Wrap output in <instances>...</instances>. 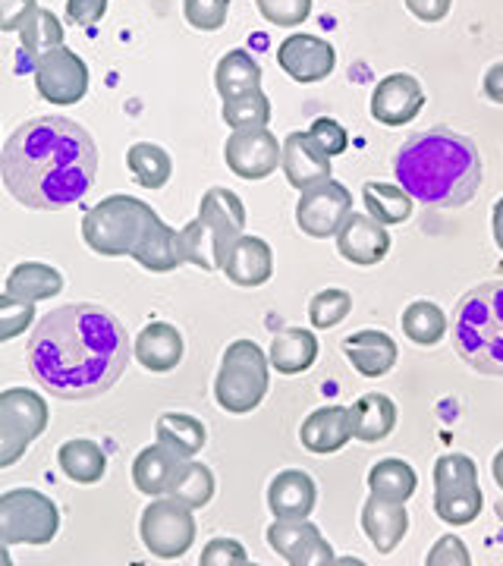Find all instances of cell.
<instances>
[{"label": "cell", "instance_id": "obj_1", "mask_svg": "<svg viewBox=\"0 0 503 566\" xmlns=\"http://www.w3.org/2000/svg\"><path fill=\"white\" fill-rule=\"evenodd\" d=\"M25 359L48 394L61 400H92L120 381L129 363V337L101 305H63L32 331Z\"/></svg>", "mask_w": 503, "mask_h": 566}, {"label": "cell", "instance_id": "obj_2", "mask_svg": "<svg viewBox=\"0 0 503 566\" xmlns=\"http://www.w3.org/2000/svg\"><path fill=\"white\" fill-rule=\"evenodd\" d=\"M98 174V148L80 123L32 117L0 148L7 192L35 211H57L88 196Z\"/></svg>", "mask_w": 503, "mask_h": 566}, {"label": "cell", "instance_id": "obj_3", "mask_svg": "<svg viewBox=\"0 0 503 566\" xmlns=\"http://www.w3.org/2000/svg\"><path fill=\"white\" fill-rule=\"evenodd\" d=\"M394 174L412 202L428 208H460L482 186L484 164L479 145L447 126H431L402 142Z\"/></svg>", "mask_w": 503, "mask_h": 566}, {"label": "cell", "instance_id": "obj_4", "mask_svg": "<svg viewBox=\"0 0 503 566\" xmlns=\"http://www.w3.org/2000/svg\"><path fill=\"white\" fill-rule=\"evenodd\" d=\"M453 346L475 371L503 375V281L472 286L453 312Z\"/></svg>", "mask_w": 503, "mask_h": 566}, {"label": "cell", "instance_id": "obj_5", "mask_svg": "<svg viewBox=\"0 0 503 566\" xmlns=\"http://www.w3.org/2000/svg\"><path fill=\"white\" fill-rule=\"evenodd\" d=\"M268 353L255 340H233L221 359L214 378V400L223 412L245 416L259 409L268 394Z\"/></svg>", "mask_w": 503, "mask_h": 566}, {"label": "cell", "instance_id": "obj_6", "mask_svg": "<svg viewBox=\"0 0 503 566\" xmlns=\"http://www.w3.org/2000/svg\"><path fill=\"white\" fill-rule=\"evenodd\" d=\"M151 208L133 196H107L104 202L85 211L82 218V240L92 252L117 259V255H133L139 243L145 223L151 221Z\"/></svg>", "mask_w": 503, "mask_h": 566}, {"label": "cell", "instance_id": "obj_7", "mask_svg": "<svg viewBox=\"0 0 503 566\" xmlns=\"http://www.w3.org/2000/svg\"><path fill=\"white\" fill-rule=\"evenodd\" d=\"M61 532V510L35 488L0 494V542L3 545H51Z\"/></svg>", "mask_w": 503, "mask_h": 566}, {"label": "cell", "instance_id": "obj_8", "mask_svg": "<svg viewBox=\"0 0 503 566\" xmlns=\"http://www.w3.org/2000/svg\"><path fill=\"white\" fill-rule=\"evenodd\" d=\"M479 465L465 453H443L434 463V513L447 526H469L482 513Z\"/></svg>", "mask_w": 503, "mask_h": 566}, {"label": "cell", "instance_id": "obj_9", "mask_svg": "<svg viewBox=\"0 0 503 566\" xmlns=\"http://www.w3.org/2000/svg\"><path fill=\"white\" fill-rule=\"evenodd\" d=\"M142 545L161 560H180L196 542V516L192 510L174 497H161L142 510Z\"/></svg>", "mask_w": 503, "mask_h": 566}, {"label": "cell", "instance_id": "obj_10", "mask_svg": "<svg viewBox=\"0 0 503 566\" xmlns=\"http://www.w3.org/2000/svg\"><path fill=\"white\" fill-rule=\"evenodd\" d=\"M353 214V196L340 180H324L312 189L302 192L300 205H296V223L305 237L315 240H327L337 237L343 221Z\"/></svg>", "mask_w": 503, "mask_h": 566}, {"label": "cell", "instance_id": "obj_11", "mask_svg": "<svg viewBox=\"0 0 503 566\" xmlns=\"http://www.w3.org/2000/svg\"><path fill=\"white\" fill-rule=\"evenodd\" d=\"M223 161L240 180H264L281 164V142L268 126L233 129L223 145Z\"/></svg>", "mask_w": 503, "mask_h": 566}, {"label": "cell", "instance_id": "obj_12", "mask_svg": "<svg viewBox=\"0 0 503 566\" xmlns=\"http://www.w3.org/2000/svg\"><path fill=\"white\" fill-rule=\"evenodd\" d=\"M35 88L44 102L76 104L88 92V66L76 51L57 48L35 61Z\"/></svg>", "mask_w": 503, "mask_h": 566}, {"label": "cell", "instance_id": "obj_13", "mask_svg": "<svg viewBox=\"0 0 503 566\" xmlns=\"http://www.w3.org/2000/svg\"><path fill=\"white\" fill-rule=\"evenodd\" d=\"M277 63L281 70L293 82L312 85V82L327 80L337 66V51L331 41L318 39V35H305L296 32L290 39L281 41L277 48Z\"/></svg>", "mask_w": 503, "mask_h": 566}, {"label": "cell", "instance_id": "obj_14", "mask_svg": "<svg viewBox=\"0 0 503 566\" xmlns=\"http://www.w3.org/2000/svg\"><path fill=\"white\" fill-rule=\"evenodd\" d=\"M268 545L290 566H324L334 560L322 528L312 526L308 520H274L268 528Z\"/></svg>", "mask_w": 503, "mask_h": 566}, {"label": "cell", "instance_id": "obj_15", "mask_svg": "<svg viewBox=\"0 0 503 566\" xmlns=\"http://www.w3.org/2000/svg\"><path fill=\"white\" fill-rule=\"evenodd\" d=\"M199 221L208 227V233L214 240V262L221 268L227 252H230V245L240 240L242 227H245V208H242L240 196L233 189L211 186L201 196Z\"/></svg>", "mask_w": 503, "mask_h": 566}, {"label": "cell", "instance_id": "obj_16", "mask_svg": "<svg viewBox=\"0 0 503 566\" xmlns=\"http://www.w3.org/2000/svg\"><path fill=\"white\" fill-rule=\"evenodd\" d=\"M425 107L422 82L409 73H390L384 76L371 92V117L381 126H406L419 117Z\"/></svg>", "mask_w": 503, "mask_h": 566}, {"label": "cell", "instance_id": "obj_17", "mask_svg": "<svg viewBox=\"0 0 503 566\" xmlns=\"http://www.w3.org/2000/svg\"><path fill=\"white\" fill-rule=\"evenodd\" d=\"M337 252L346 262L359 264V268H371L387 259L390 252V233L387 227L378 223L371 214H349L343 227L337 230Z\"/></svg>", "mask_w": 503, "mask_h": 566}, {"label": "cell", "instance_id": "obj_18", "mask_svg": "<svg viewBox=\"0 0 503 566\" xmlns=\"http://www.w3.org/2000/svg\"><path fill=\"white\" fill-rule=\"evenodd\" d=\"M283 177L293 189H312L318 182L331 180V158L322 151V145L308 133H290L281 145Z\"/></svg>", "mask_w": 503, "mask_h": 566}, {"label": "cell", "instance_id": "obj_19", "mask_svg": "<svg viewBox=\"0 0 503 566\" xmlns=\"http://www.w3.org/2000/svg\"><path fill=\"white\" fill-rule=\"evenodd\" d=\"M315 504L318 488L302 469H283L268 485V510L274 513V520H308Z\"/></svg>", "mask_w": 503, "mask_h": 566}, {"label": "cell", "instance_id": "obj_20", "mask_svg": "<svg viewBox=\"0 0 503 566\" xmlns=\"http://www.w3.org/2000/svg\"><path fill=\"white\" fill-rule=\"evenodd\" d=\"M186 463H189V460L180 457V453H174L170 447L148 444L139 457H136V463H133V482H136V488H139L142 494H148V497H164V494H170L174 485L180 482Z\"/></svg>", "mask_w": 503, "mask_h": 566}, {"label": "cell", "instance_id": "obj_21", "mask_svg": "<svg viewBox=\"0 0 503 566\" xmlns=\"http://www.w3.org/2000/svg\"><path fill=\"white\" fill-rule=\"evenodd\" d=\"M221 271L237 286H264L274 274V252L262 237H240L230 245Z\"/></svg>", "mask_w": 503, "mask_h": 566}, {"label": "cell", "instance_id": "obj_22", "mask_svg": "<svg viewBox=\"0 0 503 566\" xmlns=\"http://www.w3.org/2000/svg\"><path fill=\"white\" fill-rule=\"evenodd\" d=\"M363 528L378 554H394L397 545L406 538V528H409L406 504L371 494L363 506Z\"/></svg>", "mask_w": 503, "mask_h": 566}, {"label": "cell", "instance_id": "obj_23", "mask_svg": "<svg viewBox=\"0 0 503 566\" xmlns=\"http://www.w3.org/2000/svg\"><path fill=\"white\" fill-rule=\"evenodd\" d=\"M353 438V428H349V406H322L315 409L300 428V441L308 453H337L346 441Z\"/></svg>", "mask_w": 503, "mask_h": 566}, {"label": "cell", "instance_id": "obj_24", "mask_svg": "<svg viewBox=\"0 0 503 566\" xmlns=\"http://www.w3.org/2000/svg\"><path fill=\"white\" fill-rule=\"evenodd\" d=\"M343 349H346L349 365L363 378H381V375H387L397 365V344H394V337L384 334V331H375V327L356 331L353 337H346Z\"/></svg>", "mask_w": 503, "mask_h": 566}, {"label": "cell", "instance_id": "obj_25", "mask_svg": "<svg viewBox=\"0 0 503 566\" xmlns=\"http://www.w3.org/2000/svg\"><path fill=\"white\" fill-rule=\"evenodd\" d=\"M133 259H136L142 268L158 271V274L180 268L182 264L180 230L167 227L158 214H151V221L145 223L139 243H136V249H133Z\"/></svg>", "mask_w": 503, "mask_h": 566}, {"label": "cell", "instance_id": "obj_26", "mask_svg": "<svg viewBox=\"0 0 503 566\" xmlns=\"http://www.w3.org/2000/svg\"><path fill=\"white\" fill-rule=\"evenodd\" d=\"M318 359V337L308 327H286L268 349V365L277 375H302Z\"/></svg>", "mask_w": 503, "mask_h": 566}, {"label": "cell", "instance_id": "obj_27", "mask_svg": "<svg viewBox=\"0 0 503 566\" xmlns=\"http://www.w3.org/2000/svg\"><path fill=\"white\" fill-rule=\"evenodd\" d=\"M349 428L356 441L378 444L397 428V403L387 394H363L349 406Z\"/></svg>", "mask_w": 503, "mask_h": 566}, {"label": "cell", "instance_id": "obj_28", "mask_svg": "<svg viewBox=\"0 0 503 566\" xmlns=\"http://www.w3.org/2000/svg\"><path fill=\"white\" fill-rule=\"evenodd\" d=\"M136 359L148 371H174L182 363V337L174 324L155 322L148 324L136 340Z\"/></svg>", "mask_w": 503, "mask_h": 566}, {"label": "cell", "instance_id": "obj_29", "mask_svg": "<svg viewBox=\"0 0 503 566\" xmlns=\"http://www.w3.org/2000/svg\"><path fill=\"white\" fill-rule=\"evenodd\" d=\"M214 85H218V95H221L223 102L237 98V95H245V92H255V88H262V66H259V61L249 51L233 48V51H227L218 61Z\"/></svg>", "mask_w": 503, "mask_h": 566}, {"label": "cell", "instance_id": "obj_30", "mask_svg": "<svg viewBox=\"0 0 503 566\" xmlns=\"http://www.w3.org/2000/svg\"><path fill=\"white\" fill-rule=\"evenodd\" d=\"M63 290V274L57 268L41 262H22L10 271L7 277V293L25 300V303H39V300H54Z\"/></svg>", "mask_w": 503, "mask_h": 566}, {"label": "cell", "instance_id": "obj_31", "mask_svg": "<svg viewBox=\"0 0 503 566\" xmlns=\"http://www.w3.org/2000/svg\"><path fill=\"white\" fill-rule=\"evenodd\" d=\"M57 463H61L63 475L73 479L76 485H95V482L104 479V472H107L104 450L95 441H88V438H73V441L61 444Z\"/></svg>", "mask_w": 503, "mask_h": 566}, {"label": "cell", "instance_id": "obj_32", "mask_svg": "<svg viewBox=\"0 0 503 566\" xmlns=\"http://www.w3.org/2000/svg\"><path fill=\"white\" fill-rule=\"evenodd\" d=\"M205 441H208L205 424L189 412H164L158 419V444L170 447L174 453H180L186 460L201 453Z\"/></svg>", "mask_w": 503, "mask_h": 566}, {"label": "cell", "instance_id": "obj_33", "mask_svg": "<svg viewBox=\"0 0 503 566\" xmlns=\"http://www.w3.org/2000/svg\"><path fill=\"white\" fill-rule=\"evenodd\" d=\"M126 167L133 174V180L139 182L142 189H164L170 174H174V161L155 142H136L126 151Z\"/></svg>", "mask_w": 503, "mask_h": 566}, {"label": "cell", "instance_id": "obj_34", "mask_svg": "<svg viewBox=\"0 0 503 566\" xmlns=\"http://www.w3.org/2000/svg\"><path fill=\"white\" fill-rule=\"evenodd\" d=\"M363 202L368 214L384 227L402 223L412 214V196L402 189L400 182H365Z\"/></svg>", "mask_w": 503, "mask_h": 566}, {"label": "cell", "instance_id": "obj_35", "mask_svg": "<svg viewBox=\"0 0 503 566\" xmlns=\"http://www.w3.org/2000/svg\"><path fill=\"white\" fill-rule=\"evenodd\" d=\"M20 41L29 61H41L44 54H51V51L63 48L61 20H57L51 10L35 7V10L25 17V22L20 25Z\"/></svg>", "mask_w": 503, "mask_h": 566}, {"label": "cell", "instance_id": "obj_36", "mask_svg": "<svg viewBox=\"0 0 503 566\" xmlns=\"http://www.w3.org/2000/svg\"><path fill=\"white\" fill-rule=\"evenodd\" d=\"M450 331V322L443 315V308L438 303H428V300H416V303L406 305L402 312V334L419 346H434L441 344Z\"/></svg>", "mask_w": 503, "mask_h": 566}, {"label": "cell", "instance_id": "obj_37", "mask_svg": "<svg viewBox=\"0 0 503 566\" xmlns=\"http://www.w3.org/2000/svg\"><path fill=\"white\" fill-rule=\"evenodd\" d=\"M416 485H419L416 469L409 463H402V460H381V463L371 465V472H368V488H371V494L387 497V501H400V504H406V501L416 494Z\"/></svg>", "mask_w": 503, "mask_h": 566}, {"label": "cell", "instance_id": "obj_38", "mask_svg": "<svg viewBox=\"0 0 503 566\" xmlns=\"http://www.w3.org/2000/svg\"><path fill=\"white\" fill-rule=\"evenodd\" d=\"M0 409L10 412L17 422L32 434V438H41L48 431V422H51V412H48V403L41 400L35 390L29 387H10V390H0Z\"/></svg>", "mask_w": 503, "mask_h": 566}, {"label": "cell", "instance_id": "obj_39", "mask_svg": "<svg viewBox=\"0 0 503 566\" xmlns=\"http://www.w3.org/2000/svg\"><path fill=\"white\" fill-rule=\"evenodd\" d=\"M170 497L186 504L189 510L208 506L211 504V497H214V472L205 463H192V460H189L186 469H182L180 482L170 491Z\"/></svg>", "mask_w": 503, "mask_h": 566}, {"label": "cell", "instance_id": "obj_40", "mask_svg": "<svg viewBox=\"0 0 503 566\" xmlns=\"http://www.w3.org/2000/svg\"><path fill=\"white\" fill-rule=\"evenodd\" d=\"M271 120V102L262 88L255 92H245L237 98H227L223 102V123L230 129H245V126H268Z\"/></svg>", "mask_w": 503, "mask_h": 566}, {"label": "cell", "instance_id": "obj_41", "mask_svg": "<svg viewBox=\"0 0 503 566\" xmlns=\"http://www.w3.org/2000/svg\"><path fill=\"white\" fill-rule=\"evenodd\" d=\"M349 312H353V296L346 290L327 286V290L312 296V303H308V322H312V327L327 331V327H337Z\"/></svg>", "mask_w": 503, "mask_h": 566}, {"label": "cell", "instance_id": "obj_42", "mask_svg": "<svg viewBox=\"0 0 503 566\" xmlns=\"http://www.w3.org/2000/svg\"><path fill=\"white\" fill-rule=\"evenodd\" d=\"M180 252L182 264H199L205 271H214V240L208 233V227L196 218L192 223H186L180 230Z\"/></svg>", "mask_w": 503, "mask_h": 566}, {"label": "cell", "instance_id": "obj_43", "mask_svg": "<svg viewBox=\"0 0 503 566\" xmlns=\"http://www.w3.org/2000/svg\"><path fill=\"white\" fill-rule=\"evenodd\" d=\"M32 441H35V438H32L10 412L0 409V469L20 463Z\"/></svg>", "mask_w": 503, "mask_h": 566}, {"label": "cell", "instance_id": "obj_44", "mask_svg": "<svg viewBox=\"0 0 503 566\" xmlns=\"http://www.w3.org/2000/svg\"><path fill=\"white\" fill-rule=\"evenodd\" d=\"M35 322V303H25L17 296H0V344L25 334V327Z\"/></svg>", "mask_w": 503, "mask_h": 566}, {"label": "cell", "instance_id": "obj_45", "mask_svg": "<svg viewBox=\"0 0 503 566\" xmlns=\"http://www.w3.org/2000/svg\"><path fill=\"white\" fill-rule=\"evenodd\" d=\"M230 0H182V17L199 32H218L227 22Z\"/></svg>", "mask_w": 503, "mask_h": 566}, {"label": "cell", "instance_id": "obj_46", "mask_svg": "<svg viewBox=\"0 0 503 566\" xmlns=\"http://www.w3.org/2000/svg\"><path fill=\"white\" fill-rule=\"evenodd\" d=\"M255 7L264 20L281 29H296L312 17V0H255Z\"/></svg>", "mask_w": 503, "mask_h": 566}, {"label": "cell", "instance_id": "obj_47", "mask_svg": "<svg viewBox=\"0 0 503 566\" xmlns=\"http://www.w3.org/2000/svg\"><path fill=\"white\" fill-rule=\"evenodd\" d=\"M201 566H249V554L233 538H211L199 557Z\"/></svg>", "mask_w": 503, "mask_h": 566}, {"label": "cell", "instance_id": "obj_48", "mask_svg": "<svg viewBox=\"0 0 503 566\" xmlns=\"http://www.w3.org/2000/svg\"><path fill=\"white\" fill-rule=\"evenodd\" d=\"M308 136L322 145V151L327 158H337V155H343L349 148V136H346V129L334 117H318V120L312 123Z\"/></svg>", "mask_w": 503, "mask_h": 566}, {"label": "cell", "instance_id": "obj_49", "mask_svg": "<svg viewBox=\"0 0 503 566\" xmlns=\"http://www.w3.org/2000/svg\"><path fill=\"white\" fill-rule=\"evenodd\" d=\"M425 564L428 566H469L472 564V557H469V547L457 538V535H443L438 545L428 551V557H425Z\"/></svg>", "mask_w": 503, "mask_h": 566}, {"label": "cell", "instance_id": "obj_50", "mask_svg": "<svg viewBox=\"0 0 503 566\" xmlns=\"http://www.w3.org/2000/svg\"><path fill=\"white\" fill-rule=\"evenodd\" d=\"M107 13V0H66V20L73 25H95Z\"/></svg>", "mask_w": 503, "mask_h": 566}, {"label": "cell", "instance_id": "obj_51", "mask_svg": "<svg viewBox=\"0 0 503 566\" xmlns=\"http://www.w3.org/2000/svg\"><path fill=\"white\" fill-rule=\"evenodd\" d=\"M35 7V0H0V32H20V25Z\"/></svg>", "mask_w": 503, "mask_h": 566}, {"label": "cell", "instance_id": "obj_52", "mask_svg": "<svg viewBox=\"0 0 503 566\" xmlns=\"http://www.w3.org/2000/svg\"><path fill=\"white\" fill-rule=\"evenodd\" d=\"M453 0H406V10L422 22H441L447 20Z\"/></svg>", "mask_w": 503, "mask_h": 566}, {"label": "cell", "instance_id": "obj_53", "mask_svg": "<svg viewBox=\"0 0 503 566\" xmlns=\"http://www.w3.org/2000/svg\"><path fill=\"white\" fill-rule=\"evenodd\" d=\"M484 95L491 98L494 104H503V61L494 63L488 73H484V82H482Z\"/></svg>", "mask_w": 503, "mask_h": 566}, {"label": "cell", "instance_id": "obj_54", "mask_svg": "<svg viewBox=\"0 0 503 566\" xmlns=\"http://www.w3.org/2000/svg\"><path fill=\"white\" fill-rule=\"evenodd\" d=\"M491 227H494V243L501 245V252H503V199H497V202H494Z\"/></svg>", "mask_w": 503, "mask_h": 566}, {"label": "cell", "instance_id": "obj_55", "mask_svg": "<svg viewBox=\"0 0 503 566\" xmlns=\"http://www.w3.org/2000/svg\"><path fill=\"white\" fill-rule=\"evenodd\" d=\"M491 469H494V482L503 488V447L494 453V463H491Z\"/></svg>", "mask_w": 503, "mask_h": 566}, {"label": "cell", "instance_id": "obj_56", "mask_svg": "<svg viewBox=\"0 0 503 566\" xmlns=\"http://www.w3.org/2000/svg\"><path fill=\"white\" fill-rule=\"evenodd\" d=\"M13 564V557H10V551H7V545L0 542V566H10Z\"/></svg>", "mask_w": 503, "mask_h": 566}]
</instances>
